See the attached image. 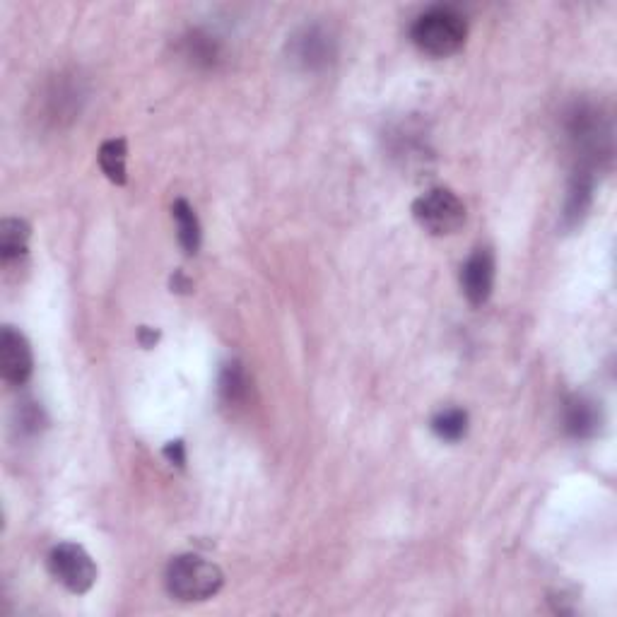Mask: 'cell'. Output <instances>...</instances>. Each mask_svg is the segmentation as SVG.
I'll list each match as a JSON object with an SVG mask.
<instances>
[{"label":"cell","mask_w":617,"mask_h":617,"mask_svg":"<svg viewBox=\"0 0 617 617\" xmlns=\"http://www.w3.org/2000/svg\"><path fill=\"white\" fill-rule=\"evenodd\" d=\"M410 39L427 56H454L468 39V20L461 10L451 8V5H434V8L417 15L413 27H410Z\"/></svg>","instance_id":"1"},{"label":"cell","mask_w":617,"mask_h":617,"mask_svg":"<svg viewBox=\"0 0 617 617\" xmlns=\"http://www.w3.org/2000/svg\"><path fill=\"white\" fill-rule=\"evenodd\" d=\"M164 584H167L169 596H174L176 601H208L222 589L225 574L217 564L203 560V557L181 555L169 562Z\"/></svg>","instance_id":"2"},{"label":"cell","mask_w":617,"mask_h":617,"mask_svg":"<svg viewBox=\"0 0 617 617\" xmlns=\"http://www.w3.org/2000/svg\"><path fill=\"white\" fill-rule=\"evenodd\" d=\"M413 217L434 237L454 234L466 222V205L449 188H432L413 203Z\"/></svg>","instance_id":"3"},{"label":"cell","mask_w":617,"mask_h":617,"mask_svg":"<svg viewBox=\"0 0 617 617\" xmlns=\"http://www.w3.org/2000/svg\"><path fill=\"white\" fill-rule=\"evenodd\" d=\"M49 572L58 584L66 586L70 593H87L97 581V564L82 545L58 543L49 552Z\"/></svg>","instance_id":"4"},{"label":"cell","mask_w":617,"mask_h":617,"mask_svg":"<svg viewBox=\"0 0 617 617\" xmlns=\"http://www.w3.org/2000/svg\"><path fill=\"white\" fill-rule=\"evenodd\" d=\"M572 143L577 145L581 157L586 160V169L598 162V157L610 152V126L603 121L601 111L593 107H577L567 123Z\"/></svg>","instance_id":"5"},{"label":"cell","mask_w":617,"mask_h":617,"mask_svg":"<svg viewBox=\"0 0 617 617\" xmlns=\"http://www.w3.org/2000/svg\"><path fill=\"white\" fill-rule=\"evenodd\" d=\"M32 372L34 355L25 333L17 331L15 326H5L0 333V374L8 384L22 386L27 384Z\"/></svg>","instance_id":"6"},{"label":"cell","mask_w":617,"mask_h":617,"mask_svg":"<svg viewBox=\"0 0 617 617\" xmlns=\"http://www.w3.org/2000/svg\"><path fill=\"white\" fill-rule=\"evenodd\" d=\"M497 263L490 249H475L461 268L463 295L473 307H483L495 290Z\"/></svg>","instance_id":"7"},{"label":"cell","mask_w":617,"mask_h":617,"mask_svg":"<svg viewBox=\"0 0 617 617\" xmlns=\"http://www.w3.org/2000/svg\"><path fill=\"white\" fill-rule=\"evenodd\" d=\"M292 58L307 70H323L336 58V41L323 27H304L292 39Z\"/></svg>","instance_id":"8"},{"label":"cell","mask_w":617,"mask_h":617,"mask_svg":"<svg viewBox=\"0 0 617 617\" xmlns=\"http://www.w3.org/2000/svg\"><path fill=\"white\" fill-rule=\"evenodd\" d=\"M562 422L569 437L577 439L596 437L603 425L601 403L591 401V398L586 396H572L567 403H564Z\"/></svg>","instance_id":"9"},{"label":"cell","mask_w":617,"mask_h":617,"mask_svg":"<svg viewBox=\"0 0 617 617\" xmlns=\"http://www.w3.org/2000/svg\"><path fill=\"white\" fill-rule=\"evenodd\" d=\"M593 201V174L591 169L581 167L577 174H574L572 184H569L567 193V203H564V225L567 227H577L581 220H584L586 213H589Z\"/></svg>","instance_id":"10"},{"label":"cell","mask_w":617,"mask_h":617,"mask_svg":"<svg viewBox=\"0 0 617 617\" xmlns=\"http://www.w3.org/2000/svg\"><path fill=\"white\" fill-rule=\"evenodd\" d=\"M172 215L176 222V237H179L181 249L186 251L188 256H196L198 249H201V222H198L196 210L191 208V203L186 198H179L172 205Z\"/></svg>","instance_id":"11"},{"label":"cell","mask_w":617,"mask_h":617,"mask_svg":"<svg viewBox=\"0 0 617 617\" xmlns=\"http://www.w3.org/2000/svg\"><path fill=\"white\" fill-rule=\"evenodd\" d=\"M29 237H32V227L20 217H8L0 222V258H3V263L20 261L27 254Z\"/></svg>","instance_id":"12"},{"label":"cell","mask_w":617,"mask_h":617,"mask_svg":"<svg viewBox=\"0 0 617 617\" xmlns=\"http://www.w3.org/2000/svg\"><path fill=\"white\" fill-rule=\"evenodd\" d=\"M126 160H128V145L123 138H111L99 148V167H102V172L107 174L111 184L123 186L128 181Z\"/></svg>","instance_id":"13"},{"label":"cell","mask_w":617,"mask_h":617,"mask_svg":"<svg viewBox=\"0 0 617 617\" xmlns=\"http://www.w3.org/2000/svg\"><path fill=\"white\" fill-rule=\"evenodd\" d=\"M217 389H220L222 401L229 405L244 403L246 396H249V374L239 362H227L220 372V381H217Z\"/></svg>","instance_id":"14"},{"label":"cell","mask_w":617,"mask_h":617,"mask_svg":"<svg viewBox=\"0 0 617 617\" xmlns=\"http://www.w3.org/2000/svg\"><path fill=\"white\" fill-rule=\"evenodd\" d=\"M184 51H186L188 61H191L193 66H201V68H213L222 56L220 41L203 32L188 34V37L184 39Z\"/></svg>","instance_id":"15"},{"label":"cell","mask_w":617,"mask_h":617,"mask_svg":"<svg viewBox=\"0 0 617 617\" xmlns=\"http://www.w3.org/2000/svg\"><path fill=\"white\" fill-rule=\"evenodd\" d=\"M468 422V413L463 408H446L434 415L432 432L437 434L442 442L456 444L468 434Z\"/></svg>","instance_id":"16"},{"label":"cell","mask_w":617,"mask_h":617,"mask_svg":"<svg viewBox=\"0 0 617 617\" xmlns=\"http://www.w3.org/2000/svg\"><path fill=\"white\" fill-rule=\"evenodd\" d=\"M164 458H167L169 463H172V466H179V468H184V463H186V446H184V442H181V439H176V442H169L167 446H164Z\"/></svg>","instance_id":"17"},{"label":"cell","mask_w":617,"mask_h":617,"mask_svg":"<svg viewBox=\"0 0 617 617\" xmlns=\"http://www.w3.org/2000/svg\"><path fill=\"white\" fill-rule=\"evenodd\" d=\"M193 290V282L186 278L184 273H174L172 278V292H179V295H188Z\"/></svg>","instance_id":"18"},{"label":"cell","mask_w":617,"mask_h":617,"mask_svg":"<svg viewBox=\"0 0 617 617\" xmlns=\"http://www.w3.org/2000/svg\"><path fill=\"white\" fill-rule=\"evenodd\" d=\"M138 338H140V345H143V348H155V343L160 340V333L152 331V328H148V326H143L138 331Z\"/></svg>","instance_id":"19"}]
</instances>
